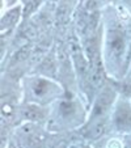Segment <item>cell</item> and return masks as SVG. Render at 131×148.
I'll use <instances>...</instances> for the list:
<instances>
[{"label":"cell","mask_w":131,"mask_h":148,"mask_svg":"<svg viewBox=\"0 0 131 148\" xmlns=\"http://www.w3.org/2000/svg\"><path fill=\"white\" fill-rule=\"evenodd\" d=\"M67 148H91V147L83 144V143H72V144H70Z\"/></svg>","instance_id":"obj_9"},{"label":"cell","mask_w":131,"mask_h":148,"mask_svg":"<svg viewBox=\"0 0 131 148\" xmlns=\"http://www.w3.org/2000/svg\"><path fill=\"white\" fill-rule=\"evenodd\" d=\"M45 115V112L41 105L37 103H28L24 109V117L28 121H41Z\"/></svg>","instance_id":"obj_6"},{"label":"cell","mask_w":131,"mask_h":148,"mask_svg":"<svg viewBox=\"0 0 131 148\" xmlns=\"http://www.w3.org/2000/svg\"><path fill=\"white\" fill-rule=\"evenodd\" d=\"M115 101H117V95H115L114 90L109 87L102 88L98 93V96L96 97L95 102H93L88 121L98 119V118H108L110 109L114 108Z\"/></svg>","instance_id":"obj_4"},{"label":"cell","mask_w":131,"mask_h":148,"mask_svg":"<svg viewBox=\"0 0 131 148\" xmlns=\"http://www.w3.org/2000/svg\"><path fill=\"white\" fill-rule=\"evenodd\" d=\"M130 148H131V145H130Z\"/></svg>","instance_id":"obj_11"},{"label":"cell","mask_w":131,"mask_h":148,"mask_svg":"<svg viewBox=\"0 0 131 148\" xmlns=\"http://www.w3.org/2000/svg\"><path fill=\"white\" fill-rule=\"evenodd\" d=\"M23 16V7L21 5H14L11 9L1 14V20H0V28L1 32H8L12 30L14 26L19 24L20 18Z\"/></svg>","instance_id":"obj_5"},{"label":"cell","mask_w":131,"mask_h":148,"mask_svg":"<svg viewBox=\"0 0 131 148\" xmlns=\"http://www.w3.org/2000/svg\"><path fill=\"white\" fill-rule=\"evenodd\" d=\"M25 4V11L28 12V14L33 13L41 4V0H23Z\"/></svg>","instance_id":"obj_7"},{"label":"cell","mask_w":131,"mask_h":148,"mask_svg":"<svg viewBox=\"0 0 131 148\" xmlns=\"http://www.w3.org/2000/svg\"><path fill=\"white\" fill-rule=\"evenodd\" d=\"M127 32L122 26V24H109L104 34L102 56L106 71L114 77L123 76V70L126 68L125 60L127 56Z\"/></svg>","instance_id":"obj_1"},{"label":"cell","mask_w":131,"mask_h":148,"mask_svg":"<svg viewBox=\"0 0 131 148\" xmlns=\"http://www.w3.org/2000/svg\"><path fill=\"white\" fill-rule=\"evenodd\" d=\"M106 148H122V143L117 139H113L106 144Z\"/></svg>","instance_id":"obj_8"},{"label":"cell","mask_w":131,"mask_h":148,"mask_svg":"<svg viewBox=\"0 0 131 148\" xmlns=\"http://www.w3.org/2000/svg\"><path fill=\"white\" fill-rule=\"evenodd\" d=\"M128 72H130V75H131V66H130V68H128Z\"/></svg>","instance_id":"obj_10"},{"label":"cell","mask_w":131,"mask_h":148,"mask_svg":"<svg viewBox=\"0 0 131 148\" xmlns=\"http://www.w3.org/2000/svg\"><path fill=\"white\" fill-rule=\"evenodd\" d=\"M112 125L119 134L131 132V102L126 98H117L112 112Z\"/></svg>","instance_id":"obj_3"},{"label":"cell","mask_w":131,"mask_h":148,"mask_svg":"<svg viewBox=\"0 0 131 148\" xmlns=\"http://www.w3.org/2000/svg\"><path fill=\"white\" fill-rule=\"evenodd\" d=\"M26 93L29 96L30 103L45 105L51 102L58 96L62 95V88L59 84L43 76H32L26 79Z\"/></svg>","instance_id":"obj_2"}]
</instances>
